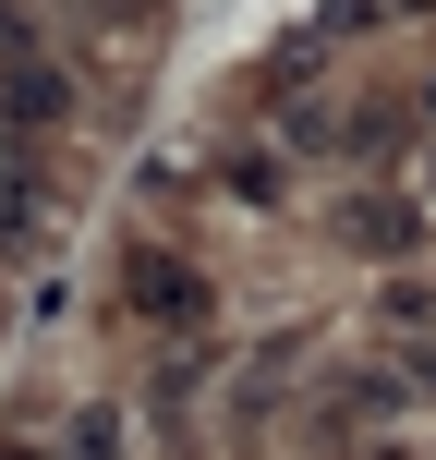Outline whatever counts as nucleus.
<instances>
[{
    "label": "nucleus",
    "instance_id": "1",
    "mask_svg": "<svg viewBox=\"0 0 436 460\" xmlns=\"http://www.w3.org/2000/svg\"><path fill=\"white\" fill-rule=\"evenodd\" d=\"M0 121H13V134H61L73 121V73L49 61V49H13V61H0Z\"/></svg>",
    "mask_w": 436,
    "mask_h": 460
},
{
    "label": "nucleus",
    "instance_id": "4",
    "mask_svg": "<svg viewBox=\"0 0 436 460\" xmlns=\"http://www.w3.org/2000/svg\"><path fill=\"white\" fill-rule=\"evenodd\" d=\"M24 218H37V182H24V158L0 146V254H24Z\"/></svg>",
    "mask_w": 436,
    "mask_h": 460
},
{
    "label": "nucleus",
    "instance_id": "5",
    "mask_svg": "<svg viewBox=\"0 0 436 460\" xmlns=\"http://www.w3.org/2000/svg\"><path fill=\"white\" fill-rule=\"evenodd\" d=\"M424 207H436V158H424Z\"/></svg>",
    "mask_w": 436,
    "mask_h": 460
},
{
    "label": "nucleus",
    "instance_id": "6",
    "mask_svg": "<svg viewBox=\"0 0 436 460\" xmlns=\"http://www.w3.org/2000/svg\"><path fill=\"white\" fill-rule=\"evenodd\" d=\"M424 121H436V85H424Z\"/></svg>",
    "mask_w": 436,
    "mask_h": 460
},
{
    "label": "nucleus",
    "instance_id": "3",
    "mask_svg": "<svg viewBox=\"0 0 436 460\" xmlns=\"http://www.w3.org/2000/svg\"><path fill=\"white\" fill-rule=\"evenodd\" d=\"M424 230V194H364V207H351V254H400Z\"/></svg>",
    "mask_w": 436,
    "mask_h": 460
},
{
    "label": "nucleus",
    "instance_id": "2",
    "mask_svg": "<svg viewBox=\"0 0 436 460\" xmlns=\"http://www.w3.org/2000/svg\"><path fill=\"white\" fill-rule=\"evenodd\" d=\"M121 315H158V327H194L207 315V279L182 254H121Z\"/></svg>",
    "mask_w": 436,
    "mask_h": 460
}]
</instances>
